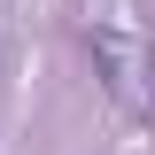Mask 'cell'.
<instances>
[{
	"instance_id": "6da1fadb",
	"label": "cell",
	"mask_w": 155,
	"mask_h": 155,
	"mask_svg": "<svg viewBox=\"0 0 155 155\" xmlns=\"http://www.w3.org/2000/svg\"><path fill=\"white\" fill-rule=\"evenodd\" d=\"M93 62H101V78H109V93H116V101H140V54H132V39L93 31Z\"/></svg>"
}]
</instances>
